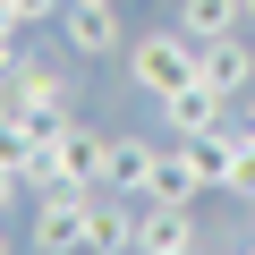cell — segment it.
Here are the masks:
<instances>
[{
    "label": "cell",
    "mask_w": 255,
    "mask_h": 255,
    "mask_svg": "<svg viewBox=\"0 0 255 255\" xmlns=\"http://www.w3.org/2000/svg\"><path fill=\"white\" fill-rule=\"evenodd\" d=\"M128 85L136 94H179V85H196V34H179V26H153V34H136L128 43Z\"/></svg>",
    "instance_id": "1"
},
{
    "label": "cell",
    "mask_w": 255,
    "mask_h": 255,
    "mask_svg": "<svg viewBox=\"0 0 255 255\" xmlns=\"http://www.w3.org/2000/svg\"><path fill=\"white\" fill-rule=\"evenodd\" d=\"M85 196H94V187H43L26 247H34V255H85Z\"/></svg>",
    "instance_id": "2"
},
{
    "label": "cell",
    "mask_w": 255,
    "mask_h": 255,
    "mask_svg": "<svg viewBox=\"0 0 255 255\" xmlns=\"http://www.w3.org/2000/svg\"><path fill=\"white\" fill-rule=\"evenodd\" d=\"M0 102L9 111H77V77L51 68V60H17L9 77H0Z\"/></svg>",
    "instance_id": "3"
},
{
    "label": "cell",
    "mask_w": 255,
    "mask_h": 255,
    "mask_svg": "<svg viewBox=\"0 0 255 255\" xmlns=\"http://www.w3.org/2000/svg\"><path fill=\"white\" fill-rule=\"evenodd\" d=\"M85 255H136V196L119 187L85 196Z\"/></svg>",
    "instance_id": "4"
},
{
    "label": "cell",
    "mask_w": 255,
    "mask_h": 255,
    "mask_svg": "<svg viewBox=\"0 0 255 255\" xmlns=\"http://www.w3.org/2000/svg\"><path fill=\"white\" fill-rule=\"evenodd\" d=\"M60 26H68V51H77V60H111V51H128L119 0H68V9H60Z\"/></svg>",
    "instance_id": "5"
},
{
    "label": "cell",
    "mask_w": 255,
    "mask_h": 255,
    "mask_svg": "<svg viewBox=\"0 0 255 255\" xmlns=\"http://www.w3.org/2000/svg\"><path fill=\"white\" fill-rule=\"evenodd\" d=\"M196 77L213 85V94H255V43H247V26L238 34H213V43H196Z\"/></svg>",
    "instance_id": "6"
},
{
    "label": "cell",
    "mask_w": 255,
    "mask_h": 255,
    "mask_svg": "<svg viewBox=\"0 0 255 255\" xmlns=\"http://www.w3.org/2000/svg\"><path fill=\"white\" fill-rule=\"evenodd\" d=\"M51 162H60V179H68V187H111V136H102V128H85V119H68V128H60Z\"/></svg>",
    "instance_id": "7"
},
{
    "label": "cell",
    "mask_w": 255,
    "mask_h": 255,
    "mask_svg": "<svg viewBox=\"0 0 255 255\" xmlns=\"http://www.w3.org/2000/svg\"><path fill=\"white\" fill-rule=\"evenodd\" d=\"M179 247H204V238H196V204L145 196V204H136V255H179Z\"/></svg>",
    "instance_id": "8"
},
{
    "label": "cell",
    "mask_w": 255,
    "mask_h": 255,
    "mask_svg": "<svg viewBox=\"0 0 255 255\" xmlns=\"http://www.w3.org/2000/svg\"><path fill=\"white\" fill-rule=\"evenodd\" d=\"M162 119L179 128V136H204V128H221V119H230V94H213V85L196 77V85H179V94H162Z\"/></svg>",
    "instance_id": "9"
},
{
    "label": "cell",
    "mask_w": 255,
    "mask_h": 255,
    "mask_svg": "<svg viewBox=\"0 0 255 255\" xmlns=\"http://www.w3.org/2000/svg\"><path fill=\"white\" fill-rule=\"evenodd\" d=\"M145 196H162V204H196V196H204V170H196L187 136H179V145H162V162H153V187H145Z\"/></svg>",
    "instance_id": "10"
},
{
    "label": "cell",
    "mask_w": 255,
    "mask_h": 255,
    "mask_svg": "<svg viewBox=\"0 0 255 255\" xmlns=\"http://www.w3.org/2000/svg\"><path fill=\"white\" fill-rule=\"evenodd\" d=\"M153 162H162V145H145V136H111V187H119V196H136V204H145Z\"/></svg>",
    "instance_id": "11"
},
{
    "label": "cell",
    "mask_w": 255,
    "mask_h": 255,
    "mask_svg": "<svg viewBox=\"0 0 255 255\" xmlns=\"http://www.w3.org/2000/svg\"><path fill=\"white\" fill-rule=\"evenodd\" d=\"M179 34H196V43H213V34H238L247 26V0H179V17H170Z\"/></svg>",
    "instance_id": "12"
},
{
    "label": "cell",
    "mask_w": 255,
    "mask_h": 255,
    "mask_svg": "<svg viewBox=\"0 0 255 255\" xmlns=\"http://www.w3.org/2000/svg\"><path fill=\"white\" fill-rule=\"evenodd\" d=\"M221 196L255 204V136H247V128H238V145H230V170H221Z\"/></svg>",
    "instance_id": "13"
},
{
    "label": "cell",
    "mask_w": 255,
    "mask_h": 255,
    "mask_svg": "<svg viewBox=\"0 0 255 255\" xmlns=\"http://www.w3.org/2000/svg\"><path fill=\"white\" fill-rule=\"evenodd\" d=\"M0 162H9L17 179H26V162H34V128H26V119H17L9 102H0Z\"/></svg>",
    "instance_id": "14"
},
{
    "label": "cell",
    "mask_w": 255,
    "mask_h": 255,
    "mask_svg": "<svg viewBox=\"0 0 255 255\" xmlns=\"http://www.w3.org/2000/svg\"><path fill=\"white\" fill-rule=\"evenodd\" d=\"M0 9H9L17 26H43V17H60V9H68V0H0Z\"/></svg>",
    "instance_id": "15"
},
{
    "label": "cell",
    "mask_w": 255,
    "mask_h": 255,
    "mask_svg": "<svg viewBox=\"0 0 255 255\" xmlns=\"http://www.w3.org/2000/svg\"><path fill=\"white\" fill-rule=\"evenodd\" d=\"M17 196H26V179H17V170H9V162H0V213H9V204H17Z\"/></svg>",
    "instance_id": "16"
},
{
    "label": "cell",
    "mask_w": 255,
    "mask_h": 255,
    "mask_svg": "<svg viewBox=\"0 0 255 255\" xmlns=\"http://www.w3.org/2000/svg\"><path fill=\"white\" fill-rule=\"evenodd\" d=\"M0 255H17V247H9V230H0Z\"/></svg>",
    "instance_id": "17"
},
{
    "label": "cell",
    "mask_w": 255,
    "mask_h": 255,
    "mask_svg": "<svg viewBox=\"0 0 255 255\" xmlns=\"http://www.w3.org/2000/svg\"><path fill=\"white\" fill-rule=\"evenodd\" d=\"M247 238H255V204H247Z\"/></svg>",
    "instance_id": "18"
},
{
    "label": "cell",
    "mask_w": 255,
    "mask_h": 255,
    "mask_svg": "<svg viewBox=\"0 0 255 255\" xmlns=\"http://www.w3.org/2000/svg\"><path fill=\"white\" fill-rule=\"evenodd\" d=\"M247 26H255V0H247Z\"/></svg>",
    "instance_id": "19"
},
{
    "label": "cell",
    "mask_w": 255,
    "mask_h": 255,
    "mask_svg": "<svg viewBox=\"0 0 255 255\" xmlns=\"http://www.w3.org/2000/svg\"><path fill=\"white\" fill-rule=\"evenodd\" d=\"M179 255H204V247H179Z\"/></svg>",
    "instance_id": "20"
}]
</instances>
